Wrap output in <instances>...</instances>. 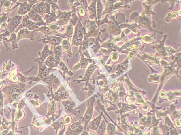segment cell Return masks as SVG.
I'll list each match as a JSON object with an SVG mask.
<instances>
[{"label": "cell", "instance_id": "obj_9", "mask_svg": "<svg viewBox=\"0 0 181 135\" xmlns=\"http://www.w3.org/2000/svg\"><path fill=\"white\" fill-rule=\"evenodd\" d=\"M3 105V100L2 93L0 92V108L2 107Z\"/></svg>", "mask_w": 181, "mask_h": 135}, {"label": "cell", "instance_id": "obj_4", "mask_svg": "<svg viewBox=\"0 0 181 135\" xmlns=\"http://www.w3.org/2000/svg\"><path fill=\"white\" fill-rule=\"evenodd\" d=\"M106 123L104 121H102V122L99 125L97 130H96L98 135H103L106 132Z\"/></svg>", "mask_w": 181, "mask_h": 135}, {"label": "cell", "instance_id": "obj_6", "mask_svg": "<svg viewBox=\"0 0 181 135\" xmlns=\"http://www.w3.org/2000/svg\"><path fill=\"white\" fill-rule=\"evenodd\" d=\"M115 130L116 128L115 126L111 124H109L107 126V135H113L114 133H115Z\"/></svg>", "mask_w": 181, "mask_h": 135}, {"label": "cell", "instance_id": "obj_10", "mask_svg": "<svg viewBox=\"0 0 181 135\" xmlns=\"http://www.w3.org/2000/svg\"><path fill=\"white\" fill-rule=\"evenodd\" d=\"M86 134H87V135H94V134L93 133V132H91V133H90V134H88V133H86Z\"/></svg>", "mask_w": 181, "mask_h": 135}, {"label": "cell", "instance_id": "obj_3", "mask_svg": "<svg viewBox=\"0 0 181 135\" xmlns=\"http://www.w3.org/2000/svg\"><path fill=\"white\" fill-rule=\"evenodd\" d=\"M56 109V105L55 102L54 101H52L51 102L49 105V109L47 115H46L47 117H49L50 115H52L55 112Z\"/></svg>", "mask_w": 181, "mask_h": 135}, {"label": "cell", "instance_id": "obj_11", "mask_svg": "<svg viewBox=\"0 0 181 135\" xmlns=\"http://www.w3.org/2000/svg\"><path fill=\"white\" fill-rule=\"evenodd\" d=\"M2 84H3L2 82L0 80V88L2 87Z\"/></svg>", "mask_w": 181, "mask_h": 135}, {"label": "cell", "instance_id": "obj_8", "mask_svg": "<svg viewBox=\"0 0 181 135\" xmlns=\"http://www.w3.org/2000/svg\"><path fill=\"white\" fill-rule=\"evenodd\" d=\"M66 130L65 126H64L63 128H61V130H60V132H59V133L58 134V135H63V134L64 133V132H65V130ZM55 135H57V134H56Z\"/></svg>", "mask_w": 181, "mask_h": 135}, {"label": "cell", "instance_id": "obj_1", "mask_svg": "<svg viewBox=\"0 0 181 135\" xmlns=\"http://www.w3.org/2000/svg\"><path fill=\"white\" fill-rule=\"evenodd\" d=\"M84 128L81 125L80 121L73 123L70 125L66 132L65 135H79L82 133Z\"/></svg>", "mask_w": 181, "mask_h": 135}, {"label": "cell", "instance_id": "obj_7", "mask_svg": "<svg viewBox=\"0 0 181 135\" xmlns=\"http://www.w3.org/2000/svg\"><path fill=\"white\" fill-rule=\"evenodd\" d=\"M71 121H72V120H71V118L70 116L66 117L64 119V122H63L64 125L66 126V125H69L71 123Z\"/></svg>", "mask_w": 181, "mask_h": 135}, {"label": "cell", "instance_id": "obj_5", "mask_svg": "<svg viewBox=\"0 0 181 135\" xmlns=\"http://www.w3.org/2000/svg\"><path fill=\"white\" fill-rule=\"evenodd\" d=\"M24 117V113L21 109H19L18 111L16 114L15 120L16 121H19L20 120H22Z\"/></svg>", "mask_w": 181, "mask_h": 135}, {"label": "cell", "instance_id": "obj_2", "mask_svg": "<svg viewBox=\"0 0 181 135\" xmlns=\"http://www.w3.org/2000/svg\"><path fill=\"white\" fill-rule=\"evenodd\" d=\"M101 116L91 121L88 125V129H90L93 130H97L99 126L100 125L101 122Z\"/></svg>", "mask_w": 181, "mask_h": 135}]
</instances>
